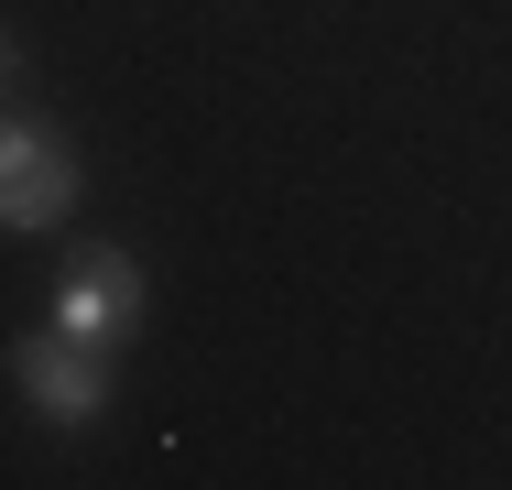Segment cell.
Listing matches in <instances>:
<instances>
[{"instance_id":"cell-1","label":"cell","mask_w":512,"mask_h":490,"mask_svg":"<svg viewBox=\"0 0 512 490\" xmlns=\"http://www.w3.org/2000/svg\"><path fill=\"white\" fill-rule=\"evenodd\" d=\"M11 382H22V403L55 425V436H77V425H99L109 403V349H88V338H11Z\"/></svg>"},{"instance_id":"cell-2","label":"cell","mask_w":512,"mask_h":490,"mask_svg":"<svg viewBox=\"0 0 512 490\" xmlns=\"http://www.w3.org/2000/svg\"><path fill=\"white\" fill-rule=\"evenodd\" d=\"M77 186H88V175H77V153H66L44 120H22V109H11V131H0V218L33 240V229H55V218L77 207Z\"/></svg>"},{"instance_id":"cell-3","label":"cell","mask_w":512,"mask_h":490,"mask_svg":"<svg viewBox=\"0 0 512 490\" xmlns=\"http://www.w3.org/2000/svg\"><path fill=\"white\" fill-rule=\"evenodd\" d=\"M131 316H142V262H131V251H88V262L55 284V327L88 338V349H109Z\"/></svg>"}]
</instances>
